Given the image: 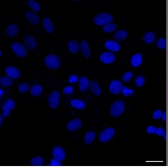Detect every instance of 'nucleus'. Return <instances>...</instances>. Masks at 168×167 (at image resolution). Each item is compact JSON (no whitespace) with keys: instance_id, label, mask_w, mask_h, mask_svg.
Here are the masks:
<instances>
[{"instance_id":"obj_43","label":"nucleus","mask_w":168,"mask_h":167,"mask_svg":"<svg viewBox=\"0 0 168 167\" xmlns=\"http://www.w3.org/2000/svg\"><path fill=\"white\" fill-rule=\"evenodd\" d=\"M156 128H155L154 126H153V125H150V126L147 127V128H146V132H147L148 134H154L156 132Z\"/></svg>"},{"instance_id":"obj_34","label":"nucleus","mask_w":168,"mask_h":167,"mask_svg":"<svg viewBox=\"0 0 168 167\" xmlns=\"http://www.w3.org/2000/svg\"><path fill=\"white\" fill-rule=\"evenodd\" d=\"M145 81H146V80H145V78L143 76H138L136 78V80H135V84H136V85L137 87H140L143 86V84H145Z\"/></svg>"},{"instance_id":"obj_40","label":"nucleus","mask_w":168,"mask_h":167,"mask_svg":"<svg viewBox=\"0 0 168 167\" xmlns=\"http://www.w3.org/2000/svg\"><path fill=\"white\" fill-rule=\"evenodd\" d=\"M6 105L10 108V110H13L16 107V104H15V102L13 99H8L6 102Z\"/></svg>"},{"instance_id":"obj_37","label":"nucleus","mask_w":168,"mask_h":167,"mask_svg":"<svg viewBox=\"0 0 168 167\" xmlns=\"http://www.w3.org/2000/svg\"><path fill=\"white\" fill-rule=\"evenodd\" d=\"M73 92H74V88L71 87V86H67V87H65L63 90V93L66 95H71Z\"/></svg>"},{"instance_id":"obj_13","label":"nucleus","mask_w":168,"mask_h":167,"mask_svg":"<svg viewBox=\"0 0 168 167\" xmlns=\"http://www.w3.org/2000/svg\"><path fill=\"white\" fill-rule=\"evenodd\" d=\"M104 45H105V47L107 50L112 51V52H118L120 50V48H121L120 44L117 41L112 40V39H108V40L105 41Z\"/></svg>"},{"instance_id":"obj_14","label":"nucleus","mask_w":168,"mask_h":167,"mask_svg":"<svg viewBox=\"0 0 168 167\" xmlns=\"http://www.w3.org/2000/svg\"><path fill=\"white\" fill-rule=\"evenodd\" d=\"M80 51L86 58H89L91 57V50L88 43L86 40L83 39L80 43Z\"/></svg>"},{"instance_id":"obj_18","label":"nucleus","mask_w":168,"mask_h":167,"mask_svg":"<svg viewBox=\"0 0 168 167\" xmlns=\"http://www.w3.org/2000/svg\"><path fill=\"white\" fill-rule=\"evenodd\" d=\"M143 62V55L140 53H136V54L133 56L131 57V60H130V64L133 67H137L142 64Z\"/></svg>"},{"instance_id":"obj_47","label":"nucleus","mask_w":168,"mask_h":167,"mask_svg":"<svg viewBox=\"0 0 168 167\" xmlns=\"http://www.w3.org/2000/svg\"><path fill=\"white\" fill-rule=\"evenodd\" d=\"M2 53H3V52H2V50H1V51H0V56H2V54H3Z\"/></svg>"},{"instance_id":"obj_22","label":"nucleus","mask_w":168,"mask_h":167,"mask_svg":"<svg viewBox=\"0 0 168 167\" xmlns=\"http://www.w3.org/2000/svg\"><path fill=\"white\" fill-rule=\"evenodd\" d=\"M155 39H156L155 34H154V32H151V31H150V32H146V34L143 35V42H144L145 44H152V43H154V40H155Z\"/></svg>"},{"instance_id":"obj_27","label":"nucleus","mask_w":168,"mask_h":167,"mask_svg":"<svg viewBox=\"0 0 168 167\" xmlns=\"http://www.w3.org/2000/svg\"><path fill=\"white\" fill-rule=\"evenodd\" d=\"M0 84L2 86H4V87H9V86H12L13 84V78H11L9 76H2L0 77Z\"/></svg>"},{"instance_id":"obj_35","label":"nucleus","mask_w":168,"mask_h":167,"mask_svg":"<svg viewBox=\"0 0 168 167\" xmlns=\"http://www.w3.org/2000/svg\"><path fill=\"white\" fill-rule=\"evenodd\" d=\"M133 73L128 71L123 74V77H122V80H123V81L124 82H129L131 81V79L133 78Z\"/></svg>"},{"instance_id":"obj_46","label":"nucleus","mask_w":168,"mask_h":167,"mask_svg":"<svg viewBox=\"0 0 168 167\" xmlns=\"http://www.w3.org/2000/svg\"><path fill=\"white\" fill-rule=\"evenodd\" d=\"M0 94H1V96L3 95V89H0Z\"/></svg>"},{"instance_id":"obj_3","label":"nucleus","mask_w":168,"mask_h":167,"mask_svg":"<svg viewBox=\"0 0 168 167\" xmlns=\"http://www.w3.org/2000/svg\"><path fill=\"white\" fill-rule=\"evenodd\" d=\"M113 20V16L109 13H100L98 14L93 19L94 23L97 26H105L107 24L111 23Z\"/></svg>"},{"instance_id":"obj_24","label":"nucleus","mask_w":168,"mask_h":167,"mask_svg":"<svg viewBox=\"0 0 168 167\" xmlns=\"http://www.w3.org/2000/svg\"><path fill=\"white\" fill-rule=\"evenodd\" d=\"M70 104L72 107L78 109V110H83L85 107V102L81 100H78V99H73V100L71 101Z\"/></svg>"},{"instance_id":"obj_8","label":"nucleus","mask_w":168,"mask_h":167,"mask_svg":"<svg viewBox=\"0 0 168 167\" xmlns=\"http://www.w3.org/2000/svg\"><path fill=\"white\" fill-rule=\"evenodd\" d=\"M24 46L26 48L29 50H33L36 49L37 47V40H36L35 37L31 35H26L24 38Z\"/></svg>"},{"instance_id":"obj_21","label":"nucleus","mask_w":168,"mask_h":167,"mask_svg":"<svg viewBox=\"0 0 168 167\" xmlns=\"http://www.w3.org/2000/svg\"><path fill=\"white\" fill-rule=\"evenodd\" d=\"M6 33L7 34V36H9V37H15V36L17 35L18 33H19V27L16 24L9 25L6 28Z\"/></svg>"},{"instance_id":"obj_44","label":"nucleus","mask_w":168,"mask_h":167,"mask_svg":"<svg viewBox=\"0 0 168 167\" xmlns=\"http://www.w3.org/2000/svg\"><path fill=\"white\" fill-rule=\"evenodd\" d=\"M3 115L0 116V125H3Z\"/></svg>"},{"instance_id":"obj_29","label":"nucleus","mask_w":168,"mask_h":167,"mask_svg":"<svg viewBox=\"0 0 168 167\" xmlns=\"http://www.w3.org/2000/svg\"><path fill=\"white\" fill-rule=\"evenodd\" d=\"M116 29H117V25L116 23H111L104 26L102 28V30L103 32L106 33V34H110V33L114 32Z\"/></svg>"},{"instance_id":"obj_39","label":"nucleus","mask_w":168,"mask_h":167,"mask_svg":"<svg viewBox=\"0 0 168 167\" xmlns=\"http://www.w3.org/2000/svg\"><path fill=\"white\" fill-rule=\"evenodd\" d=\"M78 81V77L75 74H72L68 77V82L71 84H75Z\"/></svg>"},{"instance_id":"obj_36","label":"nucleus","mask_w":168,"mask_h":167,"mask_svg":"<svg viewBox=\"0 0 168 167\" xmlns=\"http://www.w3.org/2000/svg\"><path fill=\"white\" fill-rule=\"evenodd\" d=\"M163 114L164 113H163L160 110H156L155 112H154V114H153V118L156 120L160 119V118H162Z\"/></svg>"},{"instance_id":"obj_19","label":"nucleus","mask_w":168,"mask_h":167,"mask_svg":"<svg viewBox=\"0 0 168 167\" xmlns=\"http://www.w3.org/2000/svg\"><path fill=\"white\" fill-rule=\"evenodd\" d=\"M43 26L48 34H52L54 31V25L50 18L45 17L43 19Z\"/></svg>"},{"instance_id":"obj_11","label":"nucleus","mask_w":168,"mask_h":167,"mask_svg":"<svg viewBox=\"0 0 168 167\" xmlns=\"http://www.w3.org/2000/svg\"><path fill=\"white\" fill-rule=\"evenodd\" d=\"M52 154L54 158L60 160V161H64L66 158V153L63 148L60 146H55L52 150Z\"/></svg>"},{"instance_id":"obj_31","label":"nucleus","mask_w":168,"mask_h":167,"mask_svg":"<svg viewBox=\"0 0 168 167\" xmlns=\"http://www.w3.org/2000/svg\"><path fill=\"white\" fill-rule=\"evenodd\" d=\"M156 46H157V47L159 48V49H166V47H167V42H166L165 38H160V39L156 41Z\"/></svg>"},{"instance_id":"obj_12","label":"nucleus","mask_w":168,"mask_h":167,"mask_svg":"<svg viewBox=\"0 0 168 167\" xmlns=\"http://www.w3.org/2000/svg\"><path fill=\"white\" fill-rule=\"evenodd\" d=\"M5 72L7 74V76L13 79H18L21 76V72L19 71V69L16 67H13V66H9V67H6Z\"/></svg>"},{"instance_id":"obj_1","label":"nucleus","mask_w":168,"mask_h":167,"mask_svg":"<svg viewBox=\"0 0 168 167\" xmlns=\"http://www.w3.org/2000/svg\"><path fill=\"white\" fill-rule=\"evenodd\" d=\"M44 64L45 66L49 69L51 70H56L59 68L60 65V58L55 54H48L44 59Z\"/></svg>"},{"instance_id":"obj_6","label":"nucleus","mask_w":168,"mask_h":167,"mask_svg":"<svg viewBox=\"0 0 168 167\" xmlns=\"http://www.w3.org/2000/svg\"><path fill=\"white\" fill-rule=\"evenodd\" d=\"M60 93L57 91H53L48 96V105L51 108H57L60 105Z\"/></svg>"},{"instance_id":"obj_28","label":"nucleus","mask_w":168,"mask_h":167,"mask_svg":"<svg viewBox=\"0 0 168 167\" xmlns=\"http://www.w3.org/2000/svg\"><path fill=\"white\" fill-rule=\"evenodd\" d=\"M27 5L34 12L37 13L40 11V6L39 5V3H37V2L34 1V0H29V1L27 2Z\"/></svg>"},{"instance_id":"obj_4","label":"nucleus","mask_w":168,"mask_h":167,"mask_svg":"<svg viewBox=\"0 0 168 167\" xmlns=\"http://www.w3.org/2000/svg\"><path fill=\"white\" fill-rule=\"evenodd\" d=\"M10 48L12 51L19 57H25L27 55V49L19 42H13L11 44Z\"/></svg>"},{"instance_id":"obj_9","label":"nucleus","mask_w":168,"mask_h":167,"mask_svg":"<svg viewBox=\"0 0 168 167\" xmlns=\"http://www.w3.org/2000/svg\"><path fill=\"white\" fill-rule=\"evenodd\" d=\"M82 126V121L80 118H74L67 123V128L70 132H75L80 129Z\"/></svg>"},{"instance_id":"obj_30","label":"nucleus","mask_w":168,"mask_h":167,"mask_svg":"<svg viewBox=\"0 0 168 167\" xmlns=\"http://www.w3.org/2000/svg\"><path fill=\"white\" fill-rule=\"evenodd\" d=\"M44 158L41 156L34 157L30 159V163L32 166H40L44 164Z\"/></svg>"},{"instance_id":"obj_15","label":"nucleus","mask_w":168,"mask_h":167,"mask_svg":"<svg viewBox=\"0 0 168 167\" xmlns=\"http://www.w3.org/2000/svg\"><path fill=\"white\" fill-rule=\"evenodd\" d=\"M25 16L26 19H27V20L29 22V23H31L32 25H38L39 22H40L39 16L36 14L34 12L27 11V12H26L25 13Z\"/></svg>"},{"instance_id":"obj_45","label":"nucleus","mask_w":168,"mask_h":167,"mask_svg":"<svg viewBox=\"0 0 168 167\" xmlns=\"http://www.w3.org/2000/svg\"><path fill=\"white\" fill-rule=\"evenodd\" d=\"M166 115H167V114H166V113L163 114L162 118H163V120H164V121H166Z\"/></svg>"},{"instance_id":"obj_5","label":"nucleus","mask_w":168,"mask_h":167,"mask_svg":"<svg viewBox=\"0 0 168 167\" xmlns=\"http://www.w3.org/2000/svg\"><path fill=\"white\" fill-rule=\"evenodd\" d=\"M115 135V129L113 127H108L104 129L99 135V141L101 143H108Z\"/></svg>"},{"instance_id":"obj_7","label":"nucleus","mask_w":168,"mask_h":167,"mask_svg":"<svg viewBox=\"0 0 168 167\" xmlns=\"http://www.w3.org/2000/svg\"><path fill=\"white\" fill-rule=\"evenodd\" d=\"M109 91L113 95H118L122 92L123 88V86L122 82L118 80H113L109 84Z\"/></svg>"},{"instance_id":"obj_33","label":"nucleus","mask_w":168,"mask_h":167,"mask_svg":"<svg viewBox=\"0 0 168 167\" xmlns=\"http://www.w3.org/2000/svg\"><path fill=\"white\" fill-rule=\"evenodd\" d=\"M122 93H123V95H124L125 97H130V96L134 95V91L127 87H123Z\"/></svg>"},{"instance_id":"obj_42","label":"nucleus","mask_w":168,"mask_h":167,"mask_svg":"<svg viewBox=\"0 0 168 167\" xmlns=\"http://www.w3.org/2000/svg\"><path fill=\"white\" fill-rule=\"evenodd\" d=\"M3 110H4V113H3V117H7L8 115L10 114V108H9V107L7 106V105L5 104L4 105H3Z\"/></svg>"},{"instance_id":"obj_10","label":"nucleus","mask_w":168,"mask_h":167,"mask_svg":"<svg viewBox=\"0 0 168 167\" xmlns=\"http://www.w3.org/2000/svg\"><path fill=\"white\" fill-rule=\"evenodd\" d=\"M116 60V56L113 53L103 52L100 55V60L105 64H109L113 63Z\"/></svg>"},{"instance_id":"obj_32","label":"nucleus","mask_w":168,"mask_h":167,"mask_svg":"<svg viewBox=\"0 0 168 167\" xmlns=\"http://www.w3.org/2000/svg\"><path fill=\"white\" fill-rule=\"evenodd\" d=\"M29 85L27 83H21L18 86V90L21 93H26L29 90Z\"/></svg>"},{"instance_id":"obj_23","label":"nucleus","mask_w":168,"mask_h":167,"mask_svg":"<svg viewBox=\"0 0 168 167\" xmlns=\"http://www.w3.org/2000/svg\"><path fill=\"white\" fill-rule=\"evenodd\" d=\"M43 87L40 84H34L30 88V95L34 97H38L42 94Z\"/></svg>"},{"instance_id":"obj_26","label":"nucleus","mask_w":168,"mask_h":167,"mask_svg":"<svg viewBox=\"0 0 168 167\" xmlns=\"http://www.w3.org/2000/svg\"><path fill=\"white\" fill-rule=\"evenodd\" d=\"M95 133L93 131H89L87 132L85 135V138H84V143L86 145H90L92 142L95 140Z\"/></svg>"},{"instance_id":"obj_17","label":"nucleus","mask_w":168,"mask_h":167,"mask_svg":"<svg viewBox=\"0 0 168 167\" xmlns=\"http://www.w3.org/2000/svg\"><path fill=\"white\" fill-rule=\"evenodd\" d=\"M90 90L94 95L100 97L102 95V89L99 84L95 81H92L90 82Z\"/></svg>"},{"instance_id":"obj_25","label":"nucleus","mask_w":168,"mask_h":167,"mask_svg":"<svg viewBox=\"0 0 168 167\" xmlns=\"http://www.w3.org/2000/svg\"><path fill=\"white\" fill-rule=\"evenodd\" d=\"M128 36V33L125 29H120L117 31L114 35V38L117 41H123L126 39Z\"/></svg>"},{"instance_id":"obj_2","label":"nucleus","mask_w":168,"mask_h":167,"mask_svg":"<svg viewBox=\"0 0 168 167\" xmlns=\"http://www.w3.org/2000/svg\"><path fill=\"white\" fill-rule=\"evenodd\" d=\"M125 111V103L123 100H117L112 105L110 108L111 116L116 118L120 116Z\"/></svg>"},{"instance_id":"obj_38","label":"nucleus","mask_w":168,"mask_h":167,"mask_svg":"<svg viewBox=\"0 0 168 167\" xmlns=\"http://www.w3.org/2000/svg\"><path fill=\"white\" fill-rule=\"evenodd\" d=\"M50 166H62L61 161H60V160L57 159H55V158L53 159L51 161H50Z\"/></svg>"},{"instance_id":"obj_20","label":"nucleus","mask_w":168,"mask_h":167,"mask_svg":"<svg viewBox=\"0 0 168 167\" xmlns=\"http://www.w3.org/2000/svg\"><path fill=\"white\" fill-rule=\"evenodd\" d=\"M67 48H68L70 53L74 54H77L80 50V44H78V43L75 39H71L69 41L68 44H67Z\"/></svg>"},{"instance_id":"obj_41","label":"nucleus","mask_w":168,"mask_h":167,"mask_svg":"<svg viewBox=\"0 0 168 167\" xmlns=\"http://www.w3.org/2000/svg\"><path fill=\"white\" fill-rule=\"evenodd\" d=\"M155 134H156L157 135H159V136H164V135H166V131L164 128L160 127V128H157L156 129Z\"/></svg>"},{"instance_id":"obj_16","label":"nucleus","mask_w":168,"mask_h":167,"mask_svg":"<svg viewBox=\"0 0 168 167\" xmlns=\"http://www.w3.org/2000/svg\"><path fill=\"white\" fill-rule=\"evenodd\" d=\"M79 90L82 92H85L88 91V87H90V81L88 78L85 76H82L79 78Z\"/></svg>"}]
</instances>
